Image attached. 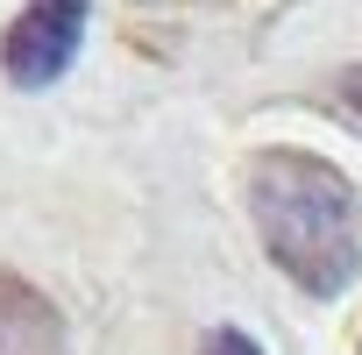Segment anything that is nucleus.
Here are the masks:
<instances>
[{
	"mask_svg": "<svg viewBox=\"0 0 362 355\" xmlns=\"http://www.w3.org/2000/svg\"><path fill=\"white\" fill-rule=\"evenodd\" d=\"M249 221L263 256L305 298H341L362 277V192L341 163L313 149L249 156Z\"/></svg>",
	"mask_w": 362,
	"mask_h": 355,
	"instance_id": "f257e3e1",
	"label": "nucleus"
},
{
	"mask_svg": "<svg viewBox=\"0 0 362 355\" xmlns=\"http://www.w3.org/2000/svg\"><path fill=\"white\" fill-rule=\"evenodd\" d=\"M86 22H93V0H29V8L8 22L0 36V71H8L22 93L36 86H57L86 43Z\"/></svg>",
	"mask_w": 362,
	"mask_h": 355,
	"instance_id": "f03ea898",
	"label": "nucleus"
},
{
	"mask_svg": "<svg viewBox=\"0 0 362 355\" xmlns=\"http://www.w3.org/2000/svg\"><path fill=\"white\" fill-rule=\"evenodd\" d=\"M0 355H71L64 313L15 270H0Z\"/></svg>",
	"mask_w": 362,
	"mask_h": 355,
	"instance_id": "7ed1b4c3",
	"label": "nucleus"
},
{
	"mask_svg": "<svg viewBox=\"0 0 362 355\" xmlns=\"http://www.w3.org/2000/svg\"><path fill=\"white\" fill-rule=\"evenodd\" d=\"M334 114H341V121L362 135V64H348V71L334 78Z\"/></svg>",
	"mask_w": 362,
	"mask_h": 355,
	"instance_id": "20e7f679",
	"label": "nucleus"
},
{
	"mask_svg": "<svg viewBox=\"0 0 362 355\" xmlns=\"http://www.w3.org/2000/svg\"><path fill=\"white\" fill-rule=\"evenodd\" d=\"M199 355H263V348H256L242 327H214V334L199 341Z\"/></svg>",
	"mask_w": 362,
	"mask_h": 355,
	"instance_id": "39448f33",
	"label": "nucleus"
}]
</instances>
